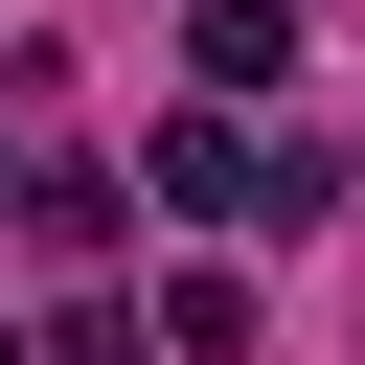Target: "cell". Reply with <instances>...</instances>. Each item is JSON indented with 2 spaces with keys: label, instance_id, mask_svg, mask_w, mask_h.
I'll list each match as a JSON object with an SVG mask.
<instances>
[{
  "label": "cell",
  "instance_id": "7a4b0ae2",
  "mask_svg": "<svg viewBox=\"0 0 365 365\" xmlns=\"http://www.w3.org/2000/svg\"><path fill=\"white\" fill-rule=\"evenodd\" d=\"M46 365H137V319H68V342H46Z\"/></svg>",
  "mask_w": 365,
  "mask_h": 365
},
{
  "label": "cell",
  "instance_id": "6da1fadb",
  "mask_svg": "<svg viewBox=\"0 0 365 365\" xmlns=\"http://www.w3.org/2000/svg\"><path fill=\"white\" fill-rule=\"evenodd\" d=\"M182 68H205V91H274V68H297V0H182Z\"/></svg>",
  "mask_w": 365,
  "mask_h": 365
}]
</instances>
